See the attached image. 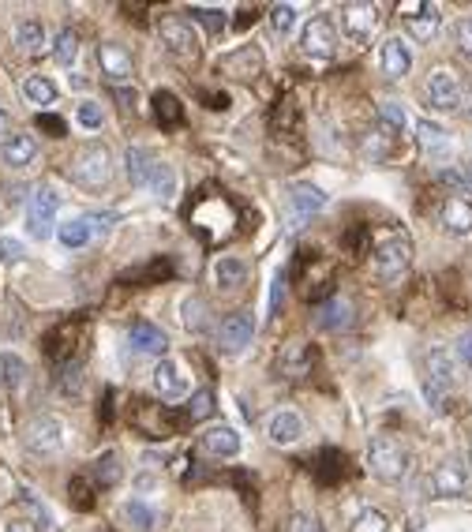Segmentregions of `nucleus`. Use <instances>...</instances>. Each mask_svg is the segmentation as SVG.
I'll list each match as a JSON object with an SVG mask.
<instances>
[{
    "instance_id": "1",
    "label": "nucleus",
    "mask_w": 472,
    "mask_h": 532,
    "mask_svg": "<svg viewBox=\"0 0 472 532\" xmlns=\"http://www.w3.org/2000/svg\"><path fill=\"white\" fill-rule=\"evenodd\" d=\"M367 469L375 472L383 484H397L409 472V450L393 435H371L367 443Z\"/></svg>"
},
{
    "instance_id": "2",
    "label": "nucleus",
    "mask_w": 472,
    "mask_h": 532,
    "mask_svg": "<svg viewBox=\"0 0 472 532\" xmlns=\"http://www.w3.org/2000/svg\"><path fill=\"white\" fill-rule=\"evenodd\" d=\"M57 210H60V195L53 184H38L34 195L27 199V233L31 240H49L57 233Z\"/></svg>"
},
{
    "instance_id": "3",
    "label": "nucleus",
    "mask_w": 472,
    "mask_h": 532,
    "mask_svg": "<svg viewBox=\"0 0 472 532\" xmlns=\"http://www.w3.org/2000/svg\"><path fill=\"white\" fill-rule=\"evenodd\" d=\"M23 446L38 453V458H53L68 446V424L60 416H34L27 432H23Z\"/></svg>"
},
{
    "instance_id": "4",
    "label": "nucleus",
    "mask_w": 472,
    "mask_h": 532,
    "mask_svg": "<svg viewBox=\"0 0 472 532\" xmlns=\"http://www.w3.org/2000/svg\"><path fill=\"white\" fill-rule=\"evenodd\" d=\"M76 184L97 191V188H106L113 181V154H109V146L106 143H90L79 150V158H76Z\"/></svg>"
},
{
    "instance_id": "5",
    "label": "nucleus",
    "mask_w": 472,
    "mask_h": 532,
    "mask_svg": "<svg viewBox=\"0 0 472 532\" xmlns=\"http://www.w3.org/2000/svg\"><path fill=\"white\" fill-rule=\"evenodd\" d=\"M334 45H338V31H334V19L330 15H308V23L301 27V49L311 61H327L334 57Z\"/></svg>"
},
{
    "instance_id": "6",
    "label": "nucleus",
    "mask_w": 472,
    "mask_h": 532,
    "mask_svg": "<svg viewBox=\"0 0 472 532\" xmlns=\"http://www.w3.org/2000/svg\"><path fill=\"white\" fill-rule=\"evenodd\" d=\"M252 338H255L252 312H233V315H226V322L217 326V345H221L226 357H240V352L252 345Z\"/></svg>"
},
{
    "instance_id": "7",
    "label": "nucleus",
    "mask_w": 472,
    "mask_h": 532,
    "mask_svg": "<svg viewBox=\"0 0 472 532\" xmlns=\"http://www.w3.org/2000/svg\"><path fill=\"white\" fill-rule=\"evenodd\" d=\"M412 263V244L409 237H386L379 247H375V274L393 282V277H402Z\"/></svg>"
},
{
    "instance_id": "8",
    "label": "nucleus",
    "mask_w": 472,
    "mask_h": 532,
    "mask_svg": "<svg viewBox=\"0 0 472 532\" xmlns=\"http://www.w3.org/2000/svg\"><path fill=\"white\" fill-rule=\"evenodd\" d=\"M468 484H472V472H468V465L458 462V458H446V462L435 465V472H431V491H435L439 499H461V495L468 491Z\"/></svg>"
},
{
    "instance_id": "9",
    "label": "nucleus",
    "mask_w": 472,
    "mask_h": 532,
    "mask_svg": "<svg viewBox=\"0 0 472 532\" xmlns=\"http://www.w3.org/2000/svg\"><path fill=\"white\" fill-rule=\"evenodd\" d=\"M428 101H431V109H439V113L461 109V83H458V75L450 68H435L428 75Z\"/></svg>"
},
{
    "instance_id": "10",
    "label": "nucleus",
    "mask_w": 472,
    "mask_h": 532,
    "mask_svg": "<svg viewBox=\"0 0 472 532\" xmlns=\"http://www.w3.org/2000/svg\"><path fill=\"white\" fill-rule=\"evenodd\" d=\"M458 383V368H454V357L446 349H431L428 352V397L435 401V409H439V401L442 394L450 390Z\"/></svg>"
},
{
    "instance_id": "11",
    "label": "nucleus",
    "mask_w": 472,
    "mask_h": 532,
    "mask_svg": "<svg viewBox=\"0 0 472 532\" xmlns=\"http://www.w3.org/2000/svg\"><path fill=\"white\" fill-rule=\"evenodd\" d=\"M154 390L165 397V401H184L191 394V375L180 360H162L154 368Z\"/></svg>"
},
{
    "instance_id": "12",
    "label": "nucleus",
    "mask_w": 472,
    "mask_h": 532,
    "mask_svg": "<svg viewBox=\"0 0 472 532\" xmlns=\"http://www.w3.org/2000/svg\"><path fill=\"white\" fill-rule=\"evenodd\" d=\"M38 162V139L31 132H8L0 139V165L8 169H31Z\"/></svg>"
},
{
    "instance_id": "13",
    "label": "nucleus",
    "mask_w": 472,
    "mask_h": 532,
    "mask_svg": "<svg viewBox=\"0 0 472 532\" xmlns=\"http://www.w3.org/2000/svg\"><path fill=\"white\" fill-rule=\"evenodd\" d=\"M158 34L165 42V49L172 57H195V31H191V23L180 19V15H162L158 23Z\"/></svg>"
},
{
    "instance_id": "14",
    "label": "nucleus",
    "mask_w": 472,
    "mask_h": 532,
    "mask_svg": "<svg viewBox=\"0 0 472 532\" xmlns=\"http://www.w3.org/2000/svg\"><path fill=\"white\" fill-rule=\"evenodd\" d=\"M375 27H379V15H375L371 5H345L341 8V31H345L349 42H356V45L371 42Z\"/></svg>"
},
{
    "instance_id": "15",
    "label": "nucleus",
    "mask_w": 472,
    "mask_h": 532,
    "mask_svg": "<svg viewBox=\"0 0 472 532\" xmlns=\"http://www.w3.org/2000/svg\"><path fill=\"white\" fill-rule=\"evenodd\" d=\"M379 68L386 79H405V75L412 71V49L405 45V38H386L379 45Z\"/></svg>"
},
{
    "instance_id": "16",
    "label": "nucleus",
    "mask_w": 472,
    "mask_h": 532,
    "mask_svg": "<svg viewBox=\"0 0 472 532\" xmlns=\"http://www.w3.org/2000/svg\"><path fill=\"white\" fill-rule=\"evenodd\" d=\"M0 387L12 401H23L27 397V387H31V371L23 364L15 352H0Z\"/></svg>"
},
{
    "instance_id": "17",
    "label": "nucleus",
    "mask_w": 472,
    "mask_h": 532,
    "mask_svg": "<svg viewBox=\"0 0 472 532\" xmlns=\"http://www.w3.org/2000/svg\"><path fill=\"white\" fill-rule=\"evenodd\" d=\"M247 277H252V266H247L244 256H217V259H214V285H217L221 293L244 289Z\"/></svg>"
},
{
    "instance_id": "18",
    "label": "nucleus",
    "mask_w": 472,
    "mask_h": 532,
    "mask_svg": "<svg viewBox=\"0 0 472 532\" xmlns=\"http://www.w3.org/2000/svg\"><path fill=\"white\" fill-rule=\"evenodd\" d=\"M266 439L274 443V446H296V443L304 439V420H301V413H292V409L274 413V416H270V424H266Z\"/></svg>"
},
{
    "instance_id": "19",
    "label": "nucleus",
    "mask_w": 472,
    "mask_h": 532,
    "mask_svg": "<svg viewBox=\"0 0 472 532\" xmlns=\"http://www.w3.org/2000/svg\"><path fill=\"white\" fill-rule=\"evenodd\" d=\"M289 214L292 221H304V218H315L322 207H327V195L311 184H289Z\"/></svg>"
},
{
    "instance_id": "20",
    "label": "nucleus",
    "mask_w": 472,
    "mask_h": 532,
    "mask_svg": "<svg viewBox=\"0 0 472 532\" xmlns=\"http://www.w3.org/2000/svg\"><path fill=\"white\" fill-rule=\"evenodd\" d=\"M221 71H233V79H255L263 71V49L259 45H236V53L221 57Z\"/></svg>"
},
{
    "instance_id": "21",
    "label": "nucleus",
    "mask_w": 472,
    "mask_h": 532,
    "mask_svg": "<svg viewBox=\"0 0 472 532\" xmlns=\"http://www.w3.org/2000/svg\"><path fill=\"white\" fill-rule=\"evenodd\" d=\"M439 221H442V229H446V233L468 237V233H472V202H468L465 195H450V199L442 202Z\"/></svg>"
},
{
    "instance_id": "22",
    "label": "nucleus",
    "mask_w": 472,
    "mask_h": 532,
    "mask_svg": "<svg viewBox=\"0 0 472 532\" xmlns=\"http://www.w3.org/2000/svg\"><path fill=\"white\" fill-rule=\"evenodd\" d=\"M128 338H132V349L139 352V357H165V349H169L165 331H162V326H154V322H146V319H139L132 326Z\"/></svg>"
},
{
    "instance_id": "23",
    "label": "nucleus",
    "mask_w": 472,
    "mask_h": 532,
    "mask_svg": "<svg viewBox=\"0 0 472 532\" xmlns=\"http://www.w3.org/2000/svg\"><path fill=\"white\" fill-rule=\"evenodd\" d=\"M412 15H405V31H409V38H416V42H431L435 34H439V27H442V12L435 8V5H416V8H409Z\"/></svg>"
},
{
    "instance_id": "24",
    "label": "nucleus",
    "mask_w": 472,
    "mask_h": 532,
    "mask_svg": "<svg viewBox=\"0 0 472 532\" xmlns=\"http://www.w3.org/2000/svg\"><path fill=\"white\" fill-rule=\"evenodd\" d=\"M203 450L214 453V458H236V453L244 450V439H240L236 427L217 424V427H207L203 432Z\"/></svg>"
},
{
    "instance_id": "25",
    "label": "nucleus",
    "mask_w": 472,
    "mask_h": 532,
    "mask_svg": "<svg viewBox=\"0 0 472 532\" xmlns=\"http://www.w3.org/2000/svg\"><path fill=\"white\" fill-rule=\"evenodd\" d=\"M97 64H102V71L109 75L113 83H128L132 79V57H128V49L124 45H97Z\"/></svg>"
},
{
    "instance_id": "26",
    "label": "nucleus",
    "mask_w": 472,
    "mask_h": 532,
    "mask_svg": "<svg viewBox=\"0 0 472 532\" xmlns=\"http://www.w3.org/2000/svg\"><path fill=\"white\" fill-rule=\"evenodd\" d=\"M94 233H97V225H94V214H79V218H68V221H60L57 225V240L64 244V247H87L90 240H94Z\"/></svg>"
},
{
    "instance_id": "27",
    "label": "nucleus",
    "mask_w": 472,
    "mask_h": 532,
    "mask_svg": "<svg viewBox=\"0 0 472 532\" xmlns=\"http://www.w3.org/2000/svg\"><path fill=\"white\" fill-rule=\"evenodd\" d=\"M124 162H128V181H132V188H151L158 162H154L151 154H146L143 146H128V154H124Z\"/></svg>"
},
{
    "instance_id": "28",
    "label": "nucleus",
    "mask_w": 472,
    "mask_h": 532,
    "mask_svg": "<svg viewBox=\"0 0 472 532\" xmlns=\"http://www.w3.org/2000/svg\"><path fill=\"white\" fill-rule=\"evenodd\" d=\"M278 371H282L285 378H304V375L311 371V352H308V345L289 341V345L282 349V357H278Z\"/></svg>"
},
{
    "instance_id": "29",
    "label": "nucleus",
    "mask_w": 472,
    "mask_h": 532,
    "mask_svg": "<svg viewBox=\"0 0 472 532\" xmlns=\"http://www.w3.org/2000/svg\"><path fill=\"white\" fill-rule=\"evenodd\" d=\"M23 98H27V106L45 109L60 98V87L49 79V75H27V79H23Z\"/></svg>"
},
{
    "instance_id": "30",
    "label": "nucleus",
    "mask_w": 472,
    "mask_h": 532,
    "mask_svg": "<svg viewBox=\"0 0 472 532\" xmlns=\"http://www.w3.org/2000/svg\"><path fill=\"white\" fill-rule=\"evenodd\" d=\"M15 45H19V53L34 57V53H42V49L49 45V34H45V27L38 19H23L15 27Z\"/></svg>"
},
{
    "instance_id": "31",
    "label": "nucleus",
    "mask_w": 472,
    "mask_h": 532,
    "mask_svg": "<svg viewBox=\"0 0 472 532\" xmlns=\"http://www.w3.org/2000/svg\"><path fill=\"white\" fill-rule=\"evenodd\" d=\"M416 139H420V146H424L431 158L450 150V132H446L442 124H435V120H416Z\"/></svg>"
},
{
    "instance_id": "32",
    "label": "nucleus",
    "mask_w": 472,
    "mask_h": 532,
    "mask_svg": "<svg viewBox=\"0 0 472 532\" xmlns=\"http://www.w3.org/2000/svg\"><path fill=\"white\" fill-rule=\"evenodd\" d=\"M349 303H345V300H327V303H322V308L315 312V326H319V331H345V326H349Z\"/></svg>"
},
{
    "instance_id": "33",
    "label": "nucleus",
    "mask_w": 472,
    "mask_h": 532,
    "mask_svg": "<svg viewBox=\"0 0 472 532\" xmlns=\"http://www.w3.org/2000/svg\"><path fill=\"white\" fill-rule=\"evenodd\" d=\"M151 191H154L162 202H172V199H177V191H180V176H177V169L165 165V162H158L154 181H151Z\"/></svg>"
},
{
    "instance_id": "34",
    "label": "nucleus",
    "mask_w": 472,
    "mask_h": 532,
    "mask_svg": "<svg viewBox=\"0 0 472 532\" xmlns=\"http://www.w3.org/2000/svg\"><path fill=\"white\" fill-rule=\"evenodd\" d=\"M76 57H79V34L71 31V27H64L57 34V42H53V61L60 68H71V64H76Z\"/></svg>"
},
{
    "instance_id": "35",
    "label": "nucleus",
    "mask_w": 472,
    "mask_h": 532,
    "mask_svg": "<svg viewBox=\"0 0 472 532\" xmlns=\"http://www.w3.org/2000/svg\"><path fill=\"white\" fill-rule=\"evenodd\" d=\"M76 120H79V128H87V132H102V124H106V109H102V101L83 98L79 106H76Z\"/></svg>"
},
{
    "instance_id": "36",
    "label": "nucleus",
    "mask_w": 472,
    "mask_h": 532,
    "mask_svg": "<svg viewBox=\"0 0 472 532\" xmlns=\"http://www.w3.org/2000/svg\"><path fill=\"white\" fill-rule=\"evenodd\" d=\"M124 518H128L135 528H143V532H151V528H154V521H158V514H154L143 499H128V502H124Z\"/></svg>"
},
{
    "instance_id": "37",
    "label": "nucleus",
    "mask_w": 472,
    "mask_h": 532,
    "mask_svg": "<svg viewBox=\"0 0 472 532\" xmlns=\"http://www.w3.org/2000/svg\"><path fill=\"white\" fill-rule=\"evenodd\" d=\"M296 15H301V12H296V5H274V8H270V27H274L278 38L296 31Z\"/></svg>"
},
{
    "instance_id": "38",
    "label": "nucleus",
    "mask_w": 472,
    "mask_h": 532,
    "mask_svg": "<svg viewBox=\"0 0 472 532\" xmlns=\"http://www.w3.org/2000/svg\"><path fill=\"white\" fill-rule=\"evenodd\" d=\"M379 120H383V128H390L393 135L397 132H405V109L402 106H397V101H383V106H379Z\"/></svg>"
},
{
    "instance_id": "39",
    "label": "nucleus",
    "mask_w": 472,
    "mask_h": 532,
    "mask_svg": "<svg viewBox=\"0 0 472 532\" xmlns=\"http://www.w3.org/2000/svg\"><path fill=\"white\" fill-rule=\"evenodd\" d=\"M188 15H191L195 23H203L210 34H217L221 27H226V8H188Z\"/></svg>"
},
{
    "instance_id": "40",
    "label": "nucleus",
    "mask_w": 472,
    "mask_h": 532,
    "mask_svg": "<svg viewBox=\"0 0 472 532\" xmlns=\"http://www.w3.org/2000/svg\"><path fill=\"white\" fill-rule=\"evenodd\" d=\"M353 532H390V521L379 510H364V514H356Z\"/></svg>"
},
{
    "instance_id": "41",
    "label": "nucleus",
    "mask_w": 472,
    "mask_h": 532,
    "mask_svg": "<svg viewBox=\"0 0 472 532\" xmlns=\"http://www.w3.org/2000/svg\"><path fill=\"white\" fill-rule=\"evenodd\" d=\"M203 312H207V308H203V300H199V296H188V300H184V326H188V331H195V334L207 331V322L199 319ZM207 315H210V312H207Z\"/></svg>"
},
{
    "instance_id": "42",
    "label": "nucleus",
    "mask_w": 472,
    "mask_h": 532,
    "mask_svg": "<svg viewBox=\"0 0 472 532\" xmlns=\"http://www.w3.org/2000/svg\"><path fill=\"white\" fill-rule=\"evenodd\" d=\"M23 259H27V247H23V240L0 237V263H5V266H15V263H23Z\"/></svg>"
},
{
    "instance_id": "43",
    "label": "nucleus",
    "mask_w": 472,
    "mask_h": 532,
    "mask_svg": "<svg viewBox=\"0 0 472 532\" xmlns=\"http://www.w3.org/2000/svg\"><path fill=\"white\" fill-rule=\"evenodd\" d=\"M282 300H285V274L278 270L274 282H270V300H266V315H270V319L282 312Z\"/></svg>"
},
{
    "instance_id": "44",
    "label": "nucleus",
    "mask_w": 472,
    "mask_h": 532,
    "mask_svg": "<svg viewBox=\"0 0 472 532\" xmlns=\"http://www.w3.org/2000/svg\"><path fill=\"white\" fill-rule=\"evenodd\" d=\"M97 476H102V484L113 488L116 480H120V462H116V453H106L102 462H97Z\"/></svg>"
},
{
    "instance_id": "45",
    "label": "nucleus",
    "mask_w": 472,
    "mask_h": 532,
    "mask_svg": "<svg viewBox=\"0 0 472 532\" xmlns=\"http://www.w3.org/2000/svg\"><path fill=\"white\" fill-rule=\"evenodd\" d=\"M214 413V394L210 390H199L195 397H191V420H203V416H210Z\"/></svg>"
},
{
    "instance_id": "46",
    "label": "nucleus",
    "mask_w": 472,
    "mask_h": 532,
    "mask_svg": "<svg viewBox=\"0 0 472 532\" xmlns=\"http://www.w3.org/2000/svg\"><path fill=\"white\" fill-rule=\"evenodd\" d=\"M282 532H322L319 528V521L315 518H308V514H292L289 521H285V528Z\"/></svg>"
},
{
    "instance_id": "47",
    "label": "nucleus",
    "mask_w": 472,
    "mask_h": 532,
    "mask_svg": "<svg viewBox=\"0 0 472 532\" xmlns=\"http://www.w3.org/2000/svg\"><path fill=\"white\" fill-rule=\"evenodd\" d=\"M454 42L465 57H472V19H461L458 23V31H454Z\"/></svg>"
},
{
    "instance_id": "48",
    "label": "nucleus",
    "mask_w": 472,
    "mask_h": 532,
    "mask_svg": "<svg viewBox=\"0 0 472 532\" xmlns=\"http://www.w3.org/2000/svg\"><path fill=\"white\" fill-rule=\"evenodd\" d=\"M458 360H461L465 368H472V331H465V334L458 338Z\"/></svg>"
},
{
    "instance_id": "49",
    "label": "nucleus",
    "mask_w": 472,
    "mask_h": 532,
    "mask_svg": "<svg viewBox=\"0 0 472 532\" xmlns=\"http://www.w3.org/2000/svg\"><path fill=\"white\" fill-rule=\"evenodd\" d=\"M64 390H68V394L79 390V364H68V368H64Z\"/></svg>"
},
{
    "instance_id": "50",
    "label": "nucleus",
    "mask_w": 472,
    "mask_h": 532,
    "mask_svg": "<svg viewBox=\"0 0 472 532\" xmlns=\"http://www.w3.org/2000/svg\"><path fill=\"white\" fill-rule=\"evenodd\" d=\"M158 488V476H151V472H139L135 476V491L143 495V491H154Z\"/></svg>"
},
{
    "instance_id": "51",
    "label": "nucleus",
    "mask_w": 472,
    "mask_h": 532,
    "mask_svg": "<svg viewBox=\"0 0 472 532\" xmlns=\"http://www.w3.org/2000/svg\"><path fill=\"white\" fill-rule=\"evenodd\" d=\"M5 532H38V525H34V521L15 518V521H8V525H5Z\"/></svg>"
},
{
    "instance_id": "52",
    "label": "nucleus",
    "mask_w": 472,
    "mask_h": 532,
    "mask_svg": "<svg viewBox=\"0 0 472 532\" xmlns=\"http://www.w3.org/2000/svg\"><path fill=\"white\" fill-rule=\"evenodd\" d=\"M8 124H12V120H8V113H5V109H0V139H5V135H8Z\"/></svg>"
},
{
    "instance_id": "53",
    "label": "nucleus",
    "mask_w": 472,
    "mask_h": 532,
    "mask_svg": "<svg viewBox=\"0 0 472 532\" xmlns=\"http://www.w3.org/2000/svg\"><path fill=\"white\" fill-rule=\"evenodd\" d=\"M465 181H468V188H472V165H465Z\"/></svg>"
}]
</instances>
